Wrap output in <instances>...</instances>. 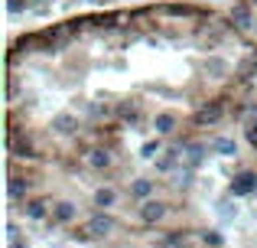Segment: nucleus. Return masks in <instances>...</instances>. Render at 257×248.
I'll use <instances>...</instances> for the list:
<instances>
[{"label":"nucleus","instance_id":"f257e3e1","mask_svg":"<svg viewBox=\"0 0 257 248\" xmlns=\"http://www.w3.org/2000/svg\"><path fill=\"white\" fill-rule=\"evenodd\" d=\"M114 229L111 216H104V212H98V216H91L88 222L82 225V238H104L107 232Z\"/></svg>","mask_w":257,"mask_h":248},{"label":"nucleus","instance_id":"f03ea898","mask_svg":"<svg viewBox=\"0 0 257 248\" xmlns=\"http://www.w3.org/2000/svg\"><path fill=\"white\" fill-rule=\"evenodd\" d=\"M221 118H225V105L221 102H208L195 111V124H218Z\"/></svg>","mask_w":257,"mask_h":248},{"label":"nucleus","instance_id":"7ed1b4c3","mask_svg":"<svg viewBox=\"0 0 257 248\" xmlns=\"http://www.w3.org/2000/svg\"><path fill=\"white\" fill-rule=\"evenodd\" d=\"M231 23L238 26V30H254V13H251V7L247 4H234L231 7Z\"/></svg>","mask_w":257,"mask_h":248},{"label":"nucleus","instance_id":"20e7f679","mask_svg":"<svg viewBox=\"0 0 257 248\" xmlns=\"http://www.w3.org/2000/svg\"><path fill=\"white\" fill-rule=\"evenodd\" d=\"M254 190H257V173L244 170V173H238V177H234V183H231V193H234V196H247V193H254Z\"/></svg>","mask_w":257,"mask_h":248},{"label":"nucleus","instance_id":"39448f33","mask_svg":"<svg viewBox=\"0 0 257 248\" xmlns=\"http://www.w3.org/2000/svg\"><path fill=\"white\" fill-rule=\"evenodd\" d=\"M166 216V206L163 203H144V206H140V219H144V222H160V219H163Z\"/></svg>","mask_w":257,"mask_h":248},{"label":"nucleus","instance_id":"423d86ee","mask_svg":"<svg viewBox=\"0 0 257 248\" xmlns=\"http://www.w3.org/2000/svg\"><path fill=\"white\" fill-rule=\"evenodd\" d=\"M52 131H59V134H75L78 131V121L72 115H56V118H52Z\"/></svg>","mask_w":257,"mask_h":248},{"label":"nucleus","instance_id":"0eeeda50","mask_svg":"<svg viewBox=\"0 0 257 248\" xmlns=\"http://www.w3.org/2000/svg\"><path fill=\"white\" fill-rule=\"evenodd\" d=\"M52 219H56V222H72V219H75V206L72 203H56L52 206Z\"/></svg>","mask_w":257,"mask_h":248},{"label":"nucleus","instance_id":"6e6552de","mask_svg":"<svg viewBox=\"0 0 257 248\" xmlns=\"http://www.w3.org/2000/svg\"><path fill=\"white\" fill-rule=\"evenodd\" d=\"M153 127H157V134H170L176 127V115H170V111H160L157 121H153Z\"/></svg>","mask_w":257,"mask_h":248},{"label":"nucleus","instance_id":"1a4fd4ad","mask_svg":"<svg viewBox=\"0 0 257 248\" xmlns=\"http://www.w3.org/2000/svg\"><path fill=\"white\" fill-rule=\"evenodd\" d=\"M88 163H91L94 170H104V167L111 163V157H107V150H101V147H94V150L88 153Z\"/></svg>","mask_w":257,"mask_h":248},{"label":"nucleus","instance_id":"9d476101","mask_svg":"<svg viewBox=\"0 0 257 248\" xmlns=\"http://www.w3.org/2000/svg\"><path fill=\"white\" fill-rule=\"evenodd\" d=\"M114 199H117V193H114V190H107V186H101V190L94 193V206H101V209L114 206Z\"/></svg>","mask_w":257,"mask_h":248},{"label":"nucleus","instance_id":"9b49d317","mask_svg":"<svg viewBox=\"0 0 257 248\" xmlns=\"http://www.w3.org/2000/svg\"><path fill=\"white\" fill-rule=\"evenodd\" d=\"M26 186H30V183H26V180L13 177V180H10V186H7V193H10V199H20V196H23V193H26Z\"/></svg>","mask_w":257,"mask_h":248},{"label":"nucleus","instance_id":"f8f14e48","mask_svg":"<svg viewBox=\"0 0 257 248\" xmlns=\"http://www.w3.org/2000/svg\"><path fill=\"white\" fill-rule=\"evenodd\" d=\"M131 193H134V196H137V199H147V196H150V193H153V183H150V180H137Z\"/></svg>","mask_w":257,"mask_h":248},{"label":"nucleus","instance_id":"ddd939ff","mask_svg":"<svg viewBox=\"0 0 257 248\" xmlns=\"http://www.w3.org/2000/svg\"><path fill=\"white\" fill-rule=\"evenodd\" d=\"M26 216H30V219H43L46 216V203H43V199H33V203L26 206Z\"/></svg>","mask_w":257,"mask_h":248},{"label":"nucleus","instance_id":"4468645a","mask_svg":"<svg viewBox=\"0 0 257 248\" xmlns=\"http://www.w3.org/2000/svg\"><path fill=\"white\" fill-rule=\"evenodd\" d=\"M205 72H208V75H225L228 65L221 62V59H208V62H205Z\"/></svg>","mask_w":257,"mask_h":248},{"label":"nucleus","instance_id":"2eb2a0df","mask_svg":"<svg viewBox=\"0 0 257 248\" xmlns=\"http://www.w3.org/2000/svg\"><path fill=\"white\" fill-rule=\"evenodd\" d=\"M212 150H218V153H234V140H215Z\"/></svg>","mask_w":257,"mask_h":248},{"label":"nucleus","instance_id":"dca6fc26","mask_svg":"<svg viewBox=\"0 0 257 248\" xmlns=\"http://www.w3.org/2000/svg\"><path fill=\"white\" fill-rule=\"evenodd\" d=\"M173 163H176V150H170V153H163V157H160V170H173Z\"/></svg>","mask_w":257,"mask_h":248},{"label":"nucleus","instance_id":"f3484780","mask_svg":"<svg viewBox=\"0 0 257 248\" xmlns=\"http://www.w3.org/2000/svg\"><path fill=\"white\" fill-rule=\"evenodd\" d=\"M205 242H208V245H221V235H218V232H208Z\"/></svg>","mask_w":257,"mask_h":248},{"label":"nucleus","instance_id":"a211bd4d","mask_svg":"<svg viewBox=\"0 0 257 248\" xmlns=\"http://www.w3.org/2000/svg\"><path fill=\"white\" fill-rule=\"evenodd\" d=\"M7 7H10V13H20V10H23V0H10Z\"/></svg>","mask_w":257,"mask_h":248},{"label":"nucleus","instance_id":"6ab92c4d","mask_svg":"<svg viewBox=\"0 0 257 248\" xmlns=\"http://www.w3.org/2000/svg\"><path fill=\"white\" fill-rule=\"evenodd\" d=\"M247 140H251V147H257V127H251V131H247Z\"/></svg>","mask_w":257,"mask_h":248},{"label":"nucleus","instance_id":"aec40b11","mask_svg":"<svg viewBox=\"0 0 257 248\" xmlns=\"http://www.w3.org/2000/svg\"><path fill=\"white\" fill-rule=\"evenodd\" d=\"M10 248H23V245H20V242H10Z\"/></svg>","mask_w":257,"mask_h":248},{"label":"nucleus","instance_id":"412c9836","mask_svg":"<svg viewBox=\"0 0 257 248\" xmlns=\"http://www.w3.org/2000/svg\"><path fill=\"white\" fill-rule=\"evenodd\" d=\"M33 4H39V0H33Z\"/></svg>","mask_w":257,"mask_h":248},{"label":"nucleus","instance_id":"4be33fe9","mask_svg":"<svg viewBox=\"0 0 257 248\" xmlns=\"http://www.w3.org/2000/svg\"><path fill=\"white\" fill-rule=\"evenodd\" d=\"M254 7H257V0H254Z\"/></svg>","mask_w":257,"mask_h":248},{"label":"nucleus","instance_id":"5701e85b","mask_svg":"<svg viewBox=\"0 0 257 248\" xmlns=\"http://www.w3.org/2000/svg\"><path fill=\"white\" fill-rule=\"evenodd\" d=\"M254 30H257V26H254Z\"/></svg>","mask_w":257,"mask_h":248}]
</instances>
